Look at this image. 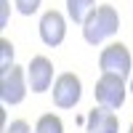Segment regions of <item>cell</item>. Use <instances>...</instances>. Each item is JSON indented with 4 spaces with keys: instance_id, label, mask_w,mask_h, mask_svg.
I'll return each mask as SVG.
<instances>
[{
    "instance_id": "9c48e42d",
    "label": "cell",
    "mask_w": 133,
    "mask_h": 133,
    "mask_svg": "<svg viewBox=\"0 0 133 133\" xmlns=\"http://www.w3.org/2000/svg\"><path fill=\"white\" fill-rule=\"evenodd\" d=\"M96 8H98L96 0H66V14H69V19L75 24H85L88 16H91Z\"/></svg>"
},
{
    "instance_id": "7c38bea8",
    "label": "cell",
    "mask_w": 133,
    "mask_h": 133,
    "mask_svg": "<svg viewBox=\"0 0 133 133\" xmlns=\"http://www.w3.org/2000/svg\"><path fill=\"white\" fill-rule=\"evenodd\" d=\"M14 3L19 8V14H24V16H32L40 8V0H14Z\"/></svg>"
},
{
    "instance_id": "4fadbf2b",
    "label": "cell",
    "mask_w": 133,
    "mask_h": 133,
    "mask_svg": "<svg viewBox=\"0 0 133 133\" xmlns=\"http://www.w3.org/2000/svg\"><path fill=\"white\" fill-rule=\"evenodd\" d=\"M5 133H32V130H29V125L24 120H14V123L5 128Z\"/></svg>"
},
{
    "instance_id": "5b68a950",
    "label": "cell",
    "mask_w": 133,
    "mask_h": 133,
    "mask_svg": "<svg viewBox=\"0 0 133 133\" xmlns=\"http://www.w3.org/2000/svg\"><path fill=\"white\" fill-rule=\"evenodd\" d=\"M51 93H53V104L59 109H72L83 96V83H80V77L75 72H64V75L56 77Z\"/></svg>"
},
{
    "instance_id": "2e32d148",
    "label": "cell",
    "mask_w": 133,
    "mask_h": 133,
    "mask_svg": "<svg viewBox=\"0 0 133 133\" xmlns=\"http://www.w3.org/2000/svg\"><path fill=\"white\" fill-rule=\"evenodd\" d=\"M128 133H133V125H130V130H128Z\"/></svg>"
},
{
    "instance_id": "52a82bcc",
    "label": "cell",
    "mask_w": 133,
    "mask_h": 133,
    "mask_svg": "<svg viewBox=\"0 0 133 133\" xmlns=\"http://www.w3.org/2000/svg\"><path fill=\"white\" fill-rule=\"evenodd\" d=\"M27 77H29V88L32 93H43L48 91L53 83V64L45 56H32L29 66H27Z\"/></svg>"
},
{
    "instance_id": "5bb4252c",
    "label": "cell",
    "mask_w": 133,
    "mask_h": 133,
    "mask_svg": "<svg viewBox=\"0 0 133 133\" xmlns=\"http://www.w3.org/2000/svg\"><path fill=\"white\" fill-rule=\"evenodd\" d=\"M8 0H0V27H5L8 24Z\"/></svg>"
},
{
    "instance_id": "8992f818",
    "label": "cell",
    "mask_w": 133,
    "mask_h": 133,
    "mask_svg": "<svg viewBox=\"0 0 133 133\" xmlns=\"http://www.w3.org/2000/svg\"><path fill=\"white\" fill-rule=\"evenodd\" d=\"M64 37H66V19L59 11H45L40 19V40L48 48H56L64 43Z\"/></svg>"
},
{
    "instance_id": "8fae6325",
    "label": "cell",
    "mask_w": 133,
    "mask_h": 133,
    "mask_svg": "<svg viewBox=\"0 0 133 133\" xmlns=\"http://www.w3.org/2000/svg\"><path fill=\"white\" fill-rule=\"evenodd\" d=\"M14 66V43L11 40H0V75H5Z\"/></svg>"
},
{
    "instance_id": "277c9868",
    "label": "cell",
    "mask_w": 133,
    "mask_h": 133,
    "mask_svg": "<svg viewBox=\"0 0 133 133\" xmlns=\"http://www.w3.org/2000/svg\"><path fill=\"white\" fill-rule=\"evenodd\" d=\"M27 72L21 69V66H11L5 75H0V98H3V104L8 107H16L24 101L27 96Z\"/></svg>"
},
{
    "instance_id": "3957f363",
    "label": "cell",
    "mask_w": 133,
    "mask_h": 133,
    "mask_svg": "<svg viewBox=\"0 0 133 133\" xmlns=\"http://www.w3.org/2000/svg\"><path fill=\"white\" fill-rule=\"evenodd\" d=\"M98 66H101L104 75H120V77H128L133 72V59H130V51L123 43H112L101 51L98 56Z\"/></svg>"
},
{
    "instance_id": "6da1fadb",
    "label": "cell",
    "mask_w": 133,
    "mask_h": 133,
    "mask_svg": "<svg viewBox=\"0 0 133 133\" xmlns=\"http://www.w3.org/2000/svg\"><path fill=\"white\" fill-rule=\"evenodd\" d=\"M120 29V14L115 5H98L91 16H88V21L83 24V37L85 43H91V45H98L101 40L117 35Z\"/></svg>"
},
{
    "instance_id": "30bf717a",
    "label": "cell",
    "mask_w": 133,
    "mask_h": 133,
    "mask_svg": "<svg viewBox=\"0 0 133 133\" xmlns=\"http://www.w3.org/2000/svg\"><path fill=\"white\" fill-rule=\"evenodd\" d=\"M35 133H64V123L56 115H43L35 125Z\"/></svg>"
},
{
    "instance_id": "7a4b0ae2",
    "label": "cell",
    "mask_w": 133,
    "mask_h": 133,
    "mask_svg": "<svg viewBox=\"0 0 133 133\" xmlns=\"http://www.w3.org/2000/svg\"><path fill=\"white\" fill-rule=\"evenodd\" d=\"M125 93H128L125 77H120V75H101L93 88L98 107H107V109H120L125 104Z\"/></svg>"
},
{
    "instance_id": "9a60e30c",
    "label": "cell",
    "mask_w": 133,
    "mask_h": 133,
    "mask_svg": "<svg viewBox=\"0 0 133 133\" xmlns=\"http://www.w3.org/2000/svg\"><path fill=\"white\" fill-rule=\"evenodd\" d=\"M130 93H133V77H130Z\"/></svg>"
},
{
    "instance_id": "ba28073f",
    "label": "cell",
    "mask_w": 133,
    "mask_h": 133,
    "mask_svg": "<svg viewBox=\"0 0 133 133\" xmlns=\"http://www.w3.org/2000/svg\"><path fill=\"white\" fill-rule=\"evenodd\" d=\"M88 133H117L120 130V120L112 109L107 107H93L91 112H88Z\"/></svg>"
}]
</instances>
